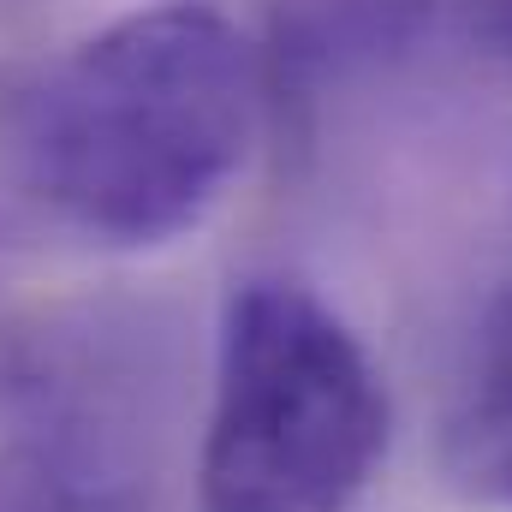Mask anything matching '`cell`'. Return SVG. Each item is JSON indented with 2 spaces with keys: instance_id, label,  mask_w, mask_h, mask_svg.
<instances>
[{
  "instance_id": "6",
  "label": "cell",
  "mask_w": 512,
  "mask_h": 512,
  "mask_svg": "<svg viewBox=\"0 0 512 512\" xmlns=\"http://www.w3.org/2000/svg\"><path fill=\"white\" fill-rule=\"evenodd\" d=\"M12 6H30V0H0V12H12Z\"/></svg>"
},
{
  "instance_id": "3",
  "label": "cell",
  "mask_w": 512,
  "mask_h": 512,
  "mask_svg": "<svg viewBox=\"0 0 512 512\" xmlns=\"http://www.w3.org/2000/svg\"><path fill=\"white\" fill-rule=\"evenodd\" d=\"M0 512H149V459L114 364L36 352L6 387Z\"/></svg>"
},
{
  "instance_id": "4",
  "label": "cell",
  "mask_w": 512,
  "mask_h": 512,
  "mask_svg": "<svg viewBox=\"0 0 512 512\" xmlns=\"http://www.w3.org/2000/svg\"><path fill=\"white\" fill-rule=\"evenodd\" d=\"M441 0H251V42L268 108L304 114L334 90L405 60Z\"/></svg>"
},
{
  "instance_id": "2",
  "label": "cell",
  "mask_w": 512,
  "mask_h": 512,
  "mask_svg": "<svg viewBox=\"0 0 512 512\" xmlns=\"http://www.w3.org/2000/svg\"><path fill=\"white\" fill-rule=\"evenodd\" d=\"M387 382L304 280H245L215 334L197 453L203 512H352L387 453Z\"/></svg>"
},
{
  "instance_id": "1",
  "label": "cell",
  "mask_w": 512,
  "mask_h": 512,
  "mask_svg": "<svg viewBox=\"0 0 512 512\" xmlns=\"http://www.w3.org/2000/svg\"><path fill=\"white\" fill-rule=\"evenodd\" d=\"M262 114L251 30L215 0H155L108 18L12 90L0 161L48 233L143 256L215 215Z\"/></svg>"
},
{
  "instance_id": "5",
  "label": "cell",
  "mask_w": 512,
  "mask_h": 512,
  "mask_svg": "<svg viewBox=\"0 0 512 512\" xmlns=\"http://www.w3.org/2000/svg\"><path fill=\"white\" fill-rule=\"evenodd\" d=\"M435 459L459 501L512 507V286L477 310L459 346Z\"/></svg>"
}]
</instances>
